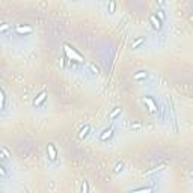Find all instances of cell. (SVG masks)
Returning <instances> with one entry per match:
<instances>
[{
  "mask_svg": "<svg viewBox=\"0 0 193 193\" xmlns=\"http://www.w3.org/2000/svg\"><path fill=\"white\" fill-rule=\"evenodd\" d=\"M119 115H121V107H115V109H113V112L109 115V119H110V121H113V119H115L116 116H119Z\"/></svg>",
  "mask_w": 193,
  "mask_h": 193,
  "instance_id": "obj_11",
  "label": "cell"
},
{
  "mask_svg": "<svg viewBox=\"0 0 193 193\" xmlns=\"http://www.w3.org/2000/svg\"><path fill=\"white\" fill-rule=\"evenodd\" d=\"M154 189L152 187H140V189H136V190H131L130 193H152Z\"/></svg>",
  "mask_w": 193,
  "mask_h": 193,
  "instance_id": "obj_10",
  "label": "cell"
},
{
  "mask_svg": "<svg viewBox=\"0 0 193 193\" xmlns=\"http://www.w3.org/2000/svg\"><path fill=\"white\" fill-rule=\"evenodd\" d=\"M88 68L92 71V74H96V76H98V72H100V71H98V68H95L94 63H88Z\"/></svg>",
  "mask_w": 193,
  "mask_h": 193,
  "instance_id": "obj_15",
  "label": "cell"
},
{
  "mask_svg": "<svg viewBox=\"0 0 193 193\" xmlns=\"http://www.w3.org/2000/svg\"><path fill=\"white\" fill-rule=\"evenodd\" d=\"M80 193H89V184L86 180L82 181V186H80Z\"/></svg>",
  "mask_w": 193,
  "mask_h": 193,
  "instance_id": "obj_12",
  "label": "cell"
},
{
  "mask_svg": "<svg viewBox=\"0 0 193 193\" xmlns=\"http://www.w3.org/2000/svg\"><path fill=\"white\" fill-rule=\"evenodd\" d=\"M122 167H124V163H118V164L115 166V169H113V171L118 174V172H121V171H122Z\"/></svg>",
  "mask_w": 193,
  "mask_h": 193,
  "instance_id": "obj_17",
  "label": "cell"
},
{
  "mask_svg": "<svg viewBox=\"0 0 193 193\" xmlns=\"http://www.w3.org/2000/svg\"><path fill=\"white\" fill-rule=\"evenodd\" d=\"M63 52H65V56H66L68 60H76V62H79V63H83V62H85L83 56H82L80 53L76 52L74 47H71V45L65 44V45H63Z\"/></svg>",
  "mask_w": 193,
  "mask_h": 193,
  "instance_id": "obj_1",
  "label": "cell"
},
{
  "mask_svg": "<svg viewBox=\"0 0 193 193\" xmlns=\"http://www.w3.org/2000/svg\"><path fill=\"white\" fill-rule=\"evenodd\" d=\"M155 15H157V17H158V20H161V21H164V20H166V15H164V11H163V9H157Z\"/></svg>",
  "mask_w": 193,
  "mask_h": 193,
  "instance_id": "obj_14",
  "label": "cell"
},
{
  "mask_svg": "<svg viewBox=\"0 0 193 193\" xmlns=\"http://www.w3.org/2000/svg\"><path fill=\"white\" fill-rule=\"evenodd\" d=\"M161 169V166L160 167H154V169H151V171H148V172H145V175H151V174H155V172H158Z\"/></svg>",
  "mask_w": 193,
  "mask_h": 193,
  "instance_id": "obj_18",
  "label": "cell"
},
{
  "mask_svg": "<svg viewBox=\"0 0 193 193\" xmlns=\"http://www.w3.org/2000/svg\"><path fill=\"white\" fill-rule=\"evenodd\" d=\"M47 154H48V157H50L52 161H56V158H57V150H56V147H55L53 143H48L47 145Z\"/></svg>",
  "mask_w": 193,
  "mask_h": 193,
  "instance_id": "obj_3",
  "label": "cell"
},
{
  "mask_svg": "<svg viewBox=\"0 0 193 193\" xmlns=\"http://www.w3.org/2000/svg\"><path fill=\"white\" fill-rule=\"evenodd\" d=\"M148 76H150V72H148V71H137L136 74L133 76V80H136V82L147 80V79H148Z\"/></svg>",
  "mask_w": 193,
  "mask_h": 193,
  "instance_id": "obj_8",
  "label": "cell"
},
{
  "mask_svg": "<svg viewBox=\"0 0 193 193\" xmlns=\"http://www.w3.org/2000/svg\"><path fill=\"white\" fill-rule=\"evenodd\" d=\"M9 29H11V26H9V24H6V23H5V24H2V27H0V32H2V33H6Z\"/></svg>",
  "mask_w": 193,
  "mask_h": 193,
  "instance_id": "obj_16",
  "label": "cell"
},
{
  "mask_svg": "<svg viewBox=\"0 0 193 193\" xmlns=\"http://www.w3.org/2000/svg\"><path fill=\"white\" fill-rule=\"evenodd\" d=\"M150 23H151V26L155 29V30H160L161 29V20H158V17L155 14H152L150 17Z\"/></svg>",
  "mask_w": 193,
  "mask_h": 193,
  "instance_id": "obj_5",
  "label": "cell"
},
{
  "mask_svg": "<svg viewBox=\"0 0 193 193\" xmlns=\"http://www.w3.org/2000/svg\"><path fill=\"white\" fill-rule=\"evenodd\" d=\"M109 6H110V11L113 12V11H115V6H116V5H115L113 2H110V5H109Z\"/></svg>",
  "mask_w": 193,
  "mask_h": 193,
  "instance_id": "obj_19",
  "label": "cell"
},
{
  "mask_svg": "<svg viewBox=\"0 0 193 193\" xmlns=\"http://www.w3.org/2000/svg\"><path fill=\"white\" fill-rule=\"evenodd\" d=\"M112 136H113V128L109 127V128H106V130L100 134V140H101V142H107Z\"/></svg>",
  "mask_w": 193,
  "mask_h": 193,
  "instance_id": "obj_7",
  "label": "cell"
},
{
  "mask_svg": "<svg viewBox=\"0 0 193 193\" xmlns=\"http://www.w3.org/2000/svg\"><path fill=\"white\" fill-rule=\"evenodd\" d=\"M32 32H33V29L30 26H17L15 27V33L17 35H29Z\"/></svg>",
  "mask_w": 193,
  "mask_h": 193,
  "instance_id": "obj_4",
  "label": "cell"
},
{
  "mask_svg": "<svg viewBox=\"0 0 193 193\" xmlns=\"http://www.w3.org/2000/svg\"><path fill=\"white\" fill-rule=\"evenodd\" d=\"M143 41H145V38H137L134 42H131V48H137L139 45H142V44H143Z\"/></svg>",
  "mask_w": 193,
  "mask_h": 193,
  "instance_id": "obj_13",
  "label": "cell"
},
{
  "mask_svg": "<svg viewBox=\"0 0 193 193\" xmlns=\"http://www.w3.org/2000/svg\"><path fill=\"white\" fill-rule=\"evenodd\" d=\"M89 131H91V124H86L82 130H80V133H79V137L80 139H85L88 134H89Z\"/></svg>",
  "mask_w": 193,
  "mask_h": 193,
  "instance_id": "obj_9",
  "label": "cell"
},
{
  "mask_svg": "<svg viewBox=\"0 0 193 193\" xmlns=\"http://www.w3.org/2000/svg\"><path fill=\"white\" fill-rule=\"evenodd\" d=\"M143 103L150 107V112H151V113H157V110H158V109H157V103L151 98V96H143Z\"/></svg>",
  "mask_w": 193,
  "mask_h": 193,
  "instance_id": "obj_2",
  "label": "cell"
},
{
  "mask_svg": "<svg viewBox=\"0 0 193 193\" xmlns=\"http://www.w3.org/2000/svg\"><path fill=\"white\" fill-rule=\"evenodd\" d=\"M45 100H47V92L42 91V92H39V94L36 95V98L33 100V106H35V107H36V106H41Z\"/></svg>",
  "mask_w": 193,
  "mask_h": 193,
  "instance_id": "obj_6",
  "label": "cell"
},
{
  "mask_svg": "<svg viewBox=\"0 0 193 193\" xmlns=\"http://www.w3.org/2000/svg\"><path fill=\"white\" fill-rule=\"evenodd\" d=\"M190 177H192V178H193V171H192V172H190Z\"/></svg>",
  "mask_w": 193,
  "mask_h": 193,
  "instance_id": "obj_20",
  "label": "cell"
}]
</instances>
